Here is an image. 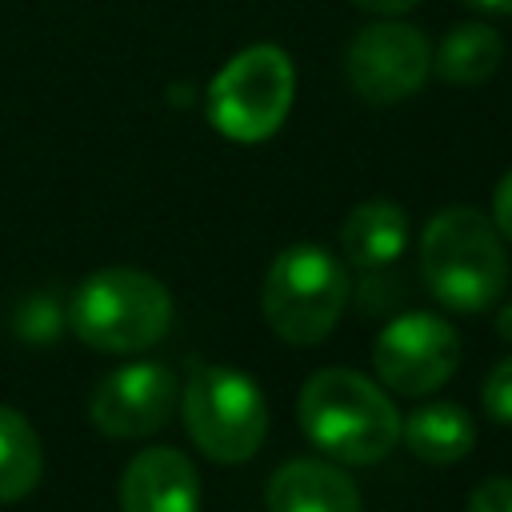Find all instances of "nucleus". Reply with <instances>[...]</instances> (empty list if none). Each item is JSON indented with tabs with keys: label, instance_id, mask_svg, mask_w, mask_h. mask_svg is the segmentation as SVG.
<instances>
[{
	"label": "nucleus",
	"instance_id": "nucleus-6",
	"mask_svg": "<svg viewBox=\"0 0 512 512\" xmlns=\"http://www.w3.org/2000/svg\"><path fill=\"white\" fill-rule=\"evenodd\" d=\"M184 428L192 444L216 464H244L256 456L268 432V404L252 376L204 364L184 384Z\"/></svg>",
	"mask_w": 512,
	"mask_h": 512
},
{
	"label": "nucleus",
	"instance_id": "nucleus-14",
	"mask_svg": "<svg viewBox=\"0 0 512 512\" xmlns=\"http://www.w3.org/2000/svg\"><path fill=\"white\" fill-rule=\"evenodd\" d=\"M500 60H504V40L492 24H480V20L452 28L432 52L436 76L448 84H460V88L484 84L500 68Z\"/></svg>",
	"mask_w": 512,
	"mask_h": 512
},
{
	"label": "nucleus",
	"instance_id": "nucleus-3",
	"mask_svg": "<svg viewBox=\"0 0 512 512\" xmlns=\"http://www.w3.org/2000/svg\"><path fill=\"white\" fill-rule=\"evenodd\" d=\"M168 324L172 296L140 268H100L68 300V328L96 352H144Z\"/></svg>",
	"mask_w": 512,
	"mask_h": 512
},
{
	"label": "nucleus",
	"instance_id": "nucleus-18",
	"mask_svg": "<svg viewBox=\"0 0 512 512\" xmlns=\"http://www.w3.org/2000/svg\"><path fill=\"white\" fill-rule=\"evenodd\" d=\"M492 224L500 236L512 240V172L496 184V196H492Z\"/></svg>",
	"mask_w": 512,
	"mask_h": 512
},
{
	"label": "nucleus",
	"instance_id": "nucleus-13",
	"mask_svg": "<svg viewBox=\"0 0 512 512\" xmlns=\"http://www.w3.org/2000/svg\"><path fill=\"white\" fill-rule=\"evenodd\" d=\"M400 436L408 444L412 456L428 460V464H456L472 452L476 444V424L468 416V408L460 404H424L416 408L404 424H400Z\"/></svg>",
	"mask_w": 512,
	"mask_h": 512
},
{
	"label": "nucleus",
	"instance_id": "nucleus-19",
	"mask_svg": "<svg viewBox=\"0 0 512 512\" xmlns=\"http://www.w3.org/2000/svg\"><path fill=\"white\" fill-rule=\"evenodd\" d=\"M352 4H360L364 12H376V16H400V12L416 8L420 0H352Z\"/></svg>",
	"mask_w": 512,
	"mask_h": 512
},
{
	"label": "nucleus",
	"instance_id": "nucleus-12",
	"mask_svg": "<svg viewBox=\"0 0 512 512\" xmlns=\"http://www.w3.org/2000/svg\"><path fill=\"white\" fill-rule=\"evenodd\" d=\"M340 244L356 268H384L408 248V216L392 200H364L348 212Z\"/></svg>",
	"mask_w": 512,
	"mask_h": 512
},
{
	"label": "nucleus",
	"instance_id": "nucleus-17",
	"mask_svg": "<svg viewBox=\"0 0 512 512\" xmlns=\"http://www.w3.org/2000/svg\"><path fill=\"white\" fill-rule=\"evenodd\" d=\"M468 512H512V476H488L472 488Z\"/></svg>",
	"mask_w": 512,
	"mask_h": 512
},
{
	"label": "nucleus",
	"instance_id": "nucleus-1",
	"mask_svg": "<svg viewBox=\"0 0 512 512\" xmlns=\"http://www.w3.org/2000/svg\"><path fill=\"white\" fill-rule=\"evenodd\" d=\"M304 436L340 464H376L400 440V412L380 384L352 368H320L300 388Z\"/></svg>",
	"mask_w": 512,
	"mask_h": 512
},
{
	"label": "nucleus",
	"instance_id": "nucleus-20",
	"mask_svg": "<svg viewBox=\"0 0 512 512\" xmlns=\"http://www.w3.org/2000/svg\"><path fill=\"white\" fill-rule=\"evenodd\" d=\"M468 4L472 12H484V16H512V0H460Z\"/></svg>",
	"mask_w": 512,
	"mask_h": 512
},
{
	"label": "nucleus",
	"instance_id": "nucleus-16",
	"mask_svg": "<svg viewBox=\"0 0 512 512\" xmlns=\"http://www.w3.org/2000/svg\"><path fill=\"white\" fill-rule=\"evenodd\" d=\"M480 400H484V412H488L496 424H512V356H504V360L488 372Z\"/></svg>",
	"mask_w": 512,
	"mask_h": 512
},
{
	"label": "nucleus",
	"instance_id": "nucleus-2",
	"mask_svg": "<svg viewBox=\"0 0 512 512\" xmlns=\"http://www.w3.org/2000/svg\"><path fill=\"white\" fill-rule=\"evenodd\" d=\"M420 272L428 292L452 312H484L508 288L500 232L476 208H444L424 224Z\"/></svg>",
	"mask_w": 512,
	"mask_h": 512
},
{
	"label": "nucleus",
	"instance_id": "nucleus-11",
	"mask_svg": "<svg viewBox=\"0 0 512 512\" xmlns=\"http://www.w3.org/2000/svg\"><path fill=\"white\" fill-rule=\"evenodd\" d=\"M268 512H360L356 484L324 460H288L264 492Z\"/></svg>",
	"mask_w": 512,
	"mask_h": 512
},
{
	"label": "nucleus",
	"instance_id": "nucleus-7",
	"mask_svg": "<svg viewBox=\"0 0 512 512\" xmlns=\"http://www.w3.org/2000/svg\"><path fill=\"white\" fill-rule=\"evenodd\" d=\"M344 72L368 104H396L424 88L432 72V44L404 20H376L348 40Z\"/></svg>",
	"mask_w": 512,
	"mask_h": 512
},
{
	"label": "nucleus",
	"instance_id": "nucleus-15",
	"mask_svg": "<svg viewBox=\"0 0 512 512\" xmlns=\"http://www.w3.org/2000/svg\"><path fill=\"white\" fill-rule=\"evenodd\" d=\"M44 472V448L36 428L8 404H0V504L20 500Z\"/></svg>",
	"mask_w": 512,
	"mask_h": 512
},
{
	"label": "nucleus",
	"instance_id": "nucleus-5",
	"mask_svg": "<svg viewBox=\"0 0 512 512\" xmlns=\"http://www.w3.org/2000/svg\"><path fill=\"white\" fill-rule=\"evenodd\" d=\"M296 96V68L284 48L252 44L236 52L208 84V120L236 144L268 140Z\"/></svg>",
	"mask_w": 512,
	"mask_h": 512
},
{
	"label": "nucleus",
	"instance_id": "nucleus-9",
	"mask_svg": "<svg viewBox=\"0 0 512 512\" xmlns=\"http://www.w3.org/2000/svg\"><path fill=\"white\" fill-rule=\"evenodd\" d=\"M172 408H176V376L168 364L156 360H140L108 372L88 400L92 424L116 440H136L164 428Z\"/></svg>",
	"mask_w": 512,
	"mask_h": 512
},
{
	"label": "nucleus",
	"instance_id": "nucleus-21",
	"mask_svg": "<svg viewBox=\"0 0 512 512\" xmlns=\"http://www.w3.org/2000/svg\"><path fill=\"white\" fill-rule=\"evenodd\" d=\"M496 328H500V336H504V340H512V308H504V312H500Z\"/></svg>",
	"mask_w": 512,
	"mask_h": 512
},
{
	"label": "nucleus",
	"instance_id": "nucleus-8",
	"mask_svg": "<svg viewBox=\"0 0 512 512\" xmlns=\"http://www.w3.org/2000/svg\"><path fill=\"white\" fill-rule=\"evenodd\" d=\"M372 364L376 376L404 396L436 392L460 364V332L436 312H404L380 328Z\"/></svg>",
	"mask_w": 512,
	"mask_h": 512
},
{
	"label": "nucleus",
	"instance_id": "nucleus-10",
	"mask_svg": "<svg viewBox=\"0 0 512 512\" xmlns=\"http://www.w3.org/2000/svg\"><path fill=\"white\" fill-rule=\"evenodd\" d=\"M200 476L176 448H144L120 476V512H196Z\"/></svg>",
	"mask_w": 512,
	"mask_h": 512
},
{
	"label": "nucleus",
	"instance_id": "nucleus-4",
	"mask_svg": "<svg viewBox=\"0 0 512 512\" xmlns=\"http://www.w3.org/2000/svg\"><path fill=\"white\" fill-rule=\"evenodd\" d=\"M344 304L348 272L332 252L316 244L284 248L272 260L260 292L268 328L288 344H320L336 328Z\"/></svg>",
	"mask_w": 512,
	"mask_h": 512
}]
</instances>
